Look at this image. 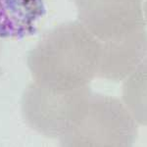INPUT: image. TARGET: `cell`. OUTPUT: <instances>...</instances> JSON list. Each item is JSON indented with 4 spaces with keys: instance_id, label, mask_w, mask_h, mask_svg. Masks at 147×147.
<instances>
[{
    "instance_id": "6da1fadb",
    "label": "cell",
    "mask_w": 147,
    "mask_h": 147,
    "mask_svg": "<svg viewBox=\"0 0 147 147\" xmlns=\"http://www.w3.org/2000/svg\"><path fill=\"white\" fill-rule=\"evenodd\" d=\"M101 42L80 22H69L45 32L28 51L27 65L34 82L54 89L89 85L97 76Z\"/></svg>"
},
{
    "instance_id": "7a4b0ae2",
    "label": "cell",
    "mask_w": 147,
    "mask_h": 147,
    "mask_svg": "<svg viewBox=\"0 0 147 147\" xmlns=\"http://www.w3.org/2000/svg\"><path fill=\"white\" fill-rule=\"evenodd\" d=\"M90 94L89 85L54 89L32 82L22 97L24 120L38 134L60 140L82 119Z\"/></svg>"
},
{
    "instance_id": "3957f363",
    "label": "cell",
    "mask_w": 147,
    "mask_h": 147,
    "mask_svg": "<svg viewBox=\"0 0 147 147\" xmlns=\"http://www.w3.org/2000/svg\"><path fill=\"white\" fill-rule=\"evenodd\" d=\"M136 137L137 123L124 102L91 92L82 119L59 141L72 147H125Z\"/></svg>"
},
{
    "instance_id": "277c9868",
    "label": "cell",
    "mask_w": 147,
    "mask_h": 147,
    "mask_svg": "<svg viewBox=\"0 0 147 147\" xmlns=\"http://www.w3.org/2000/svg\"><path fill=\"white\" fill-rule=\"evenodd\" d=\"M80 23L100 41L122 39L145 28L144 0H73Z\"/></svg>"
},
{
    "instance_id": "5b68a950",
    "label": "cell",
    "mask_w": 147,
    "mask_h": 147,
    "mask_svg": "<svg viewBox=\"0 0 147 147\" xmlns=\"http://www.w3.org/2000/svg\"><path fill=\"white\" fill-rule=\"evenodd\" d=\"M100 42L97 78L120 82L127 79L145 61V28H141L122 39Z\"/></svg>"
},
{
    "instance_id": "8992f818",
    "label": "cell",
    "mask_w": 147,
    "mask_h": 147,
    "mask_svg": "<svg viewBox=\"0 0 147 147\" xmlns=\"http://www.w3.org/2000/svg\"><path fill=\"white\" fill-rule=\"evenodd\" d=\"M45 13L43 0H0V38L19 40L34 35Z\"/></svg>"
},
{
    "instance_id": "52a82bcc",
    "label": "cell",
    "mask_w": 147,
    "mask_h": 147,
    "mask_svg": "<svg viewBox=\"0 0 147 147\" xmlns=\"http://www.w3.org/2000/svg\"><path fill=\"white\" fill-rule=\"evenodd\" d=\"M0 50H1V44H0ZM0 76H1V68H0Z\"/></svg>"
}]
</instances>
